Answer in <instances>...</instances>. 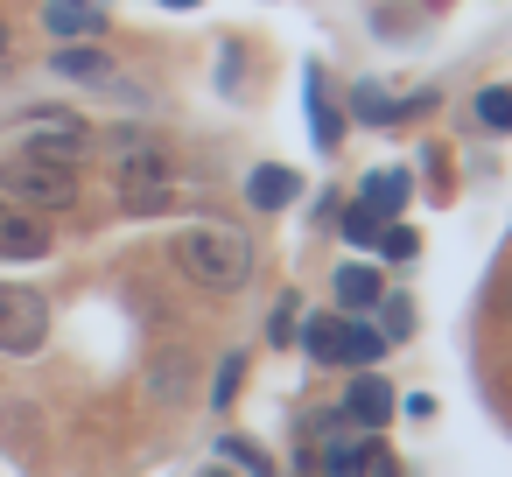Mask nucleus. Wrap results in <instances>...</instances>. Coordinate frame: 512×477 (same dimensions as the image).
Here are the masks:
<instances>
[{
  "instance_id": "obj_13",
  "label": "nucleus",
  "mask_w": 512,
  "mask_h": 477,
  "mask_svg": "<svg viewBox=\"0 0 512 477\" xmlns=\"http://www.w3.org/2000/svg\"><path fill=\"white\" fill-rule=\"evenodd\" d=\"M246 190H253V204H260V211H281V204H295V190H302V183H295L288 169H274V162H267V169H253V183H246Z\"/></svg>"
},
{
  "instance_id": "obj_5",
  "label": "nucleus",
  "mask_w": 512,
  "mask_h": 477,
  "mask_svg": "<svg viewBox=\"0 0 512 477\" xmlns=\"http://www.w3.org/2000/svg\"><path fill=\"white\" fill-rule=\"evenodd\" d=\"M15 148L78 155V148H85V120H71V113H22V127H15Z\"/></svg>"
},
{
  "instance_id": "obj_28",
  "label": "nucleus",
  "mask_w": 512,
  "mask_h": 477,
  "mask_svg": "<svg viewBox=\"0 0 512 477\" xmlns=\"http://www.w3.org/2000/svg\"><path fill=\"white\" fill-rule=\"evenodd\" d=\"M372 477H393V470H386V463H379V470H372Z\"/></svg>"
},
{
  "instance_id": "obj_11",
  "label": "nucleus",
  "mask_w": 512,
  "mask_h": 477,
  "mask_svg": "<svg viewBox=\"0 0 512 477\" xmlns=\"http://www.w3.org/2000/svg\"><path fill=\"white\" fill-rule=\"evenodd\" d=\"M57 78H78V85H120V71H113V57L106 50H57Z\"/></svg>"
},
{
  "instance_id": "obj_30",
  "label": "nucleus",
  "mask_w": 512,
  "mask_h": 477,
  "mask_svg": "<svg viewBox=\"0 0 512 477\" xmlns=\"http://www.w3.org/2000/svg\"><path fill=\"white\" fill-rule=\"evenodd\" d=\"M211 477H225V470H211Z\"/></svg>"
},
{
  "instance_id": "obj_15",
  "label": "nucleus",
  "mask_w": 512,
  "mask_h": 477,
  "mask_svg": "<svg viewBox=\"0 0 512 477\" xmlns=\"http://www.w3.org/2000/svg\"><path fill=\"white\" fill-rule=\"evenodd\" d=\"M337 302L344 309H372L379 302V274L372 267H337Z\"/></svg>"
},
{
  "instance_id": "obj_4",
  "label": "nucleus",
  "mask_w": 512,
  "mask_h": 477,
  "mask_svg": "<svg viewBox=\"0 0 512 477\" xmlns=\"http://www.w3.org/2000/svg\"><path fill=\"white\" fill-rule=\"evenodd\" d=\"M43 337H50V302L36 288L0 281V351L29 358V351H43Z\"/></svg>"
},
{
  "instance_id": "obj_2",
  "label": "nucleus",
  "mask_w": 512,
  "mask_h": 477,
  "mask_svg": "<svg viewBox=\"0 0 512 477\" xmlns=\"http://www.w3.org/2000/svg\"><path fill=\"white\" fill-rule=\"evenodd\" d=\"M0 197L22 211H64L78 197V155H50V148L0 155Z\"/></svg>"
},
{
  "instance_id": "obj_21",
  "label": "nucleus",
  "mask_w": 512,
  "mask_h": 477,
  "mask_svg": "<svg viewBox=\"0 0 512 477\" xmlns=\"http://www.w3.org/2000/svg\"><path fill=\"white\" fill-rule=\"evenodd\" d=\"M386 351V337L379 330H365V323H351V351H344V365H372Z\"/></svg>"
},
{
  "instance_id": "obj_25",
  "label": "nucleus",
  "mask_w": 512,
  "mask_h": 477,
  "mask_svg": "<svg viewBox=\"0 0 512 477\" xmlns=\"http://www.w3.org/2000/svg\"><path fill=\"white\" fill-rule=\"evenodd\" d=\"M274 344H295V302L274 309Z\"/></svg>"
},
{
  "instance_id": "obj_23",
  "label": "nucleus",
  "mask_w": 512,
  "mask_h": 477,
  "mask_svg": "<svg viewBox=\"0 0 512 477\" xmlns=\"http://www.w3.org/2000/svg\"><path fill=\"white\" fill-rule=\"evenodd\" d=\"M358 113H365V120H393L400 106H393V99H386L379 85H358Z\"/></svg>"
},
{
  "instance_id": "obj_7",
  "label": "nucleus",
  "mask_w": 512,
  "mask_h": 477,
  "mask_svg": "<svg viewBox=\"0 0 512 477\" xmlns=\"http://www.w3.org/2000/svg\"><path fill=\"white\" fill-rule=\"evenodd\" d=\"M386 456H379V442H372V428H358V435H330V456H323V477H372Z\"/></svg>"
},
{
  "instance_id": "obj_8",
  "label": "nucleus",
  "mask_w": 512,
  "mask_h": 477,
  "mask_svg": "<svg viewBox=\"0 0 512 477\" xmlns=\"http://www.w3.org/2000/svg\"><path fill=\"white\" fill-rule=\"evenodd\" d=\"M344 414H351L358 428H379V421L393 414V386H386V379H372V372H358V379H351V393H344Z\"/></svg>"
},
{
  "instance_id": "obj_22",
  "label": "nucleus",
  "mask_w": 512,
  "mask_h": 477,
  "mask_svg": "<svg viewBox=\"0 0 512 477\" xmlns=\"http://www.w3.org/2000/svg\"><path fill=\"white\" fill-rule=\"evenodd\" d=\"M239 372H246V358L232 351V358L218 365V386H211V400H218V407H232V393H239Z\"/></svg>"
},
{
  "instance_id": "obj_12",
  "label": "nucleus",
  "mask_w": 512,
  "mask_h": 477,
  "mask_svg": "<svg viewBox=\"0 0 512 477\" xmlns=\"http://www.w3.org/2000/svg\"><path fill=\"white\" fill-rule=\"evenodd\" d=\"M302 85H309V120H316V148L330 155V148L344 141V127H337V113H330V99H323V71L309 64V78H302Z\"/></svg>"
},
{
  "instance_id": "obj_9",
  "label": "nucleus",
  "mask_w": 512,
  "mask_h": 477,
  "mask_svg": "<svg viewBox=\"0 0 512 477\" xmlns=\"http://www.w3.org/2000/svg\"><path fill=\"white\" fill-rule=\"evenodd\" d=\"M302 344H309V358L344 365V351H351V323H344V316H309V323H302Z\"/></svg>"
},
{
  "instance_id": "obj_6",
  "label": "nucleus",
  "mask_w": 512,
  "mask_h": 477,
  "mask_svg": "<svg viewBox=\"0 0 512 477\" xmlns=\"http://www.w3.org/2000/svg\"><path fill=\"white\" fill-rule=\"evenodd\" d=\"M50 253V225L22 204H0V260H43Z\"/></svg>"
},
{
  "instance_id": "obj_24",
  "label": "nucleus",
  "mask_w": 512,
  "mask_h": 477,
  "mask_svg": "<svg viewBox=\"0 0 512 477\" xmlns=\"http://www.w3.org/2000/svg\"><path fill=\"white\" fill-rule=\"evenodd\" d=\"M225 456H232V463H246L253 477H267V456H260L253 442H239V435H225Z\"/></svg>"
},
{
  "instance_id": "obj_20",
  "label": "nucleus",
  "mask_w": 512,
  "mask_h": 477,
  "mask_svg": "<svg viewBox=\"0 0 512 477\" xmlns=\"http://www.w3.org/2000/svg\"><path fill=\"white\" fill-rule=\"evenodd\" d=\"M477 120L498 127V134H512V92H477Z\"/></svg>"
},
{
  "instance_id": "obj_29",
  "label": "nucleus",
  "mask_w": 512,
  "mask_h": 477,
  "mask_svg": "<svg viewBox=\"0 0 512 477\" xmlns=\"http://www.w3.org/2000/svg\"><path fill=\"white\" fill-rule=\"evenodd\" d=\"M0 50H8V29H0Z\"/></svg>"
},
{
  "instance_id": "obj_18",
  "label": "nucleus",
  "mask_w": 512,
  "mask_h": 477,
  "mask_svg": "<svg viewBox=\"0 0 512 477\" xmlns=\"http://www.w3.org/2000/svg\"><path fill=\"white\" fill-rule=\"evenodd\" d=\"M379 309H386V330H379V337L400 344V337L414 330V302H407V295H379Z\"/></svg>"
},
{
  "instance_id": "obj_3",
  "label": "nucleus",
  "mask_w": 512,
  "mask_h": 477,
  "mask_svg": "<svg viewBox=\"0 0 512 477\" xmlns=\"http://www.w3.org/2000/svg\"><path fill=\"white\" fill-rule=\"evenodd\" d=\"M120 204H127L134 218H155V211L176 204V183H169L162 148H127V162H120Z\"/></svg>"
},
{
  "instance_id": "obj_19",
  "label": "nucleus",
  "mask_w": 512,
  "mask_h": 477,
  "mask_svg": "<svg viewBox=\"0 0 512 477\" xmlns=\"http://www.w3.org/2000/svg\"><path fill=\"white\" fill-rule=\"evenodd\" d=\"M379 232H386V218H379V211H365V204H358V211H344V239H351V246H372Z\"/></svg>"
},
{
  "instance_id": "obj_1",
  "label": "nucleus",
  "mask_w": 512,
  "mask_h": 477,
  "mask_svg": "<svg viewBox=\"0 0 512 477\" xmlns=\"http://www.w3.org/2000/svg\"><path fill=\"white\" fill-rule=\"evenodd\" d=\"M169 253H176V274L204 295H239L253 281V246L225 225H183Z\"/></svg>"
},
{
  "instance_id": "obj_14",
  "label": "nucleus",
  "mask_w": 512,
  "mask_h": 477,
  "mask_svg": "<svg viewBox=\"0 0 512 477\" xmlns=\"http://www.w3.org/2000/svg\"><path fill=\"white\" fill-rule=\"evenodd\" d=\"M183 372H190L183 351H155V358H148V393H155V400H183Z\"/></svg>"
},
{
  "instance_id": "obj_10",
  "label": "nucleus",
  "mask_w": 512,
  "mask_h": 477,
  "mask_svg": "<svg viewBox=\"0 0 512 477\" xmlns=\"http://www.w3.org/2000/svg\"><path fill=\"white\" fill-rule=\"evenodd\" d=\"M50 36H106L99 0H50Z\"/></svg>"
},
{
  "instance_id": "obj_17",
  "label": "nucleus",
  "mask_w": 512,
  "mask_h": 477,
  "mask_svg": "<svg viewBox=\"0 0 512 477\" xmlns=\"http://www.w3.org/2000/svg\"><path fill=\"white\" fill-rule=\"evenodd\" d=\"M372 246H379V253H386V260H393V267H407V260H414V253H421V239H414V232H407V225H386V232H379V239H372Z\"/></svg>"
},
{
  "instance_id": "obj_27",
  "label": "nucleus",
  "mask_w": 512,
  "mask_h": 477,
  "mask_svg": "<svg viewBox=\"0 0 512 477\" xmlns=\"http://www.w3.org/2000/svg\"><path fill=\"white\" fill-rule=\"evenodd\" d=\"M169 8H197V0H169Z\"/></svg>"
},
{
  "instance_id": "obj_16",
  "label": "nucleus",
  "mask_w": 512,
  "mask_h": 477,
  "mask_svg": "<svg viewBox=\"0 0 512 477\" xmlns=\"http://www.w3.org/2000/svg\"><path fill=\"white\" fill-rule=\"evenodd\" d=\"M358 204H365V211H379V218H393V211L407 204V176H372Z\"/></svg>"
},
{
  "instance_id": "obj_26",
  "label": "nucleus",
  "mask_w": 512,
  "mask_h": 477,
  "mask_svg": "<svg viewBox=\"0 0 512 477\" xmlns=\"http://www.w3.org/2000/svg\"><path fill=\"white\" fill-rule=\"evenodd\" d=\"M498 302H505V316H512V281H505V288H498Z\"/></svg>"
}]
</instances>
